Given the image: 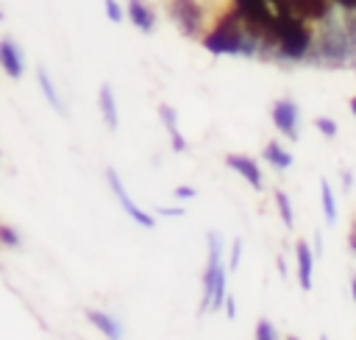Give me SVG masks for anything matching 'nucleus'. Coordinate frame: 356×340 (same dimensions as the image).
<instances>
[{"label": "nucleus", "instance_id": "obj_20", "mask_svg": "<svg viewBox=\"0 0 356 340\" xmlns=\"http://www.w3.org/2000/svg\"><path fill=\"white\" fill-rule=\"evenodd\" d=\"M0 237H3V242H6L8 248H14V245L19 242V237H17V231H14L11 226H0Z\"/></svg>", "mask_w": 356, "mask_h": 340}, {"label": "nucleus", "instance_id": "obj_14", "mask_svg": "<svg viewBox=\"0 0 356 340\" xmlns=\"http://www.w3.org/2000/svg\"><path fill=\"white\" fill-rule=\"evenodd\" d=\"M264 156H267V162L273 164V167H278V170H286V167H292V156L278 145V142H267V148H264Z\"/></svg>", "mask_w": 356, "mask_h": 340}, {"label": "nucleus", "instance_id": "obj_17", "mask_svg": "<svg viewBox=\"0 0 356 340\" xmlns=\"http://www.w3.org/2000/svg\"><path fill=\"white\" fill-rule=\"evenodd\" d=\"M256 340H278L270 320H259V323H256Z\"/></svg>", "mask_w": 356, "mask_h": 340}, {"label": "nucleus", "instance_id": "obj_18", "mask_svg": "<svg viewBox=\"0 0 356 340\" xmlns=\"http://www.w3.org/2000/svg\"><path fill=\"white\" fill-rule=\"evenodd\" d=\"M314 125H317V131H320L323 137H334V134H337V123L328 120V117H317Z\"/></svg>", "mask_w": 356, "mask_h": 340}, {"label": "nucleus", "instance_id": "obj_23", "mask_svg": "<svg viewBox=\"0 0 356 340\" xmlns=\"http://www.w3.org/2000/svg\"><path fill=\"white\" fill-rule=\"evenodd\" d=\"M225 315H228V318H231V320H234V318H236V301H234V298H231V295H228V298H225Z\"/></svg>", "mask_w": 356, "mask_h": 340}, {"label": "nucleus", "instance_id": "obj_8", "mask_svg": "<svg viewBox=\"0 0 356 340\" xmlns=\"http://www.w3.org/2000/svg\"><path fill=\"white\" fill-rule=\"evenodd\" d=\"M128 17H131V22H134L139 31H145V33H150L153 25H156V11H153L145 0H128Z\"/></svg>", "mask_w": 356, "mask_h": 340}, {"label": "nucleus", "instance_id": "obj_25", "mask_svg": "<svg viewBox=\"0 0 356 340\" xmlns=\"http://www.w3.org/2000/svg\"><path fill=\"white\" fill-rule=\"evenodd\" d=\"M159 215H167V217H178V215H184L181 209H159Z\"/></svg>", "mask_w": 356, "mask_h": 340}, {"label": "nucleus", "instance_id": "obj_27", "mask_svg": "<svg viewBox=\"0 0 356 340\" xmlns=\"http://www.w3.org/2000/svg\"><path fill=\"white\" fill-rule=\"evenodd\" d=\"M350 109H353V114H356V98H353V100H350Z\"/></svg>", "mask_w": 356, "mask_h": 340}, {"label": "nucleus", "instance_id": "obj_3", "mask_svg": "<svg viewBox=\"0 0 356 340\" xmlns=\"http://www.w3.org/2000/svg\"><path fill=\"white\" fill-rule=\"evenodd\" d=\"M170 14L181 25L184 33H189V36L200 33V28H203V11H200V3L197 0H172L170 3Z\"/></svg>", "mask_w": 356, "mask_h": 340}, {"label": "nucleus", "instance_id": "obj_28", "mask_svg": "<svg viewBox=\"0 0 356 340\" xmlns=\"http://www.w3.org/2000/svg\"><path fill=\"white\" fill-rule=\"evenodd\" d=\"M289 340H298V337H289Z\"/></svg>", "mask_w": 356, "mask_h": 340}, {"label": "nucleus", "instance_id": "obj_10", "mask_svg": "<svg viewBox=\"0 0 356 340\" xmlns=\"http://www.w3.org/2000/svg\"><path fill=\"white\" fill-rule=\"evenodd\" d=\"M86 318H89V323H95L106 337H111V340H120V337H122V329H120V323H117L111 315H106V312H100V309H86Z\"/></svg>", "mask_w": 356, "mask_h": 340}, {"label": "nucleus", "instance_id": "obj_6", "mask_svg": "<svg viewBox=\"0 0 356 340\" xmlns=\"http://www.w3.org/2000/svg\"><path fill=\"white\" fill-rule=\"evenodd\" d=\"M225 164L231 167V170H236L253 190H261V170H259V164L253 162V159H248V156H236V153H231L228 159H225Z\"/></svg>", "mask_w": 356, "mask_h": 340}, {"label": "nucleus", "instance_id": "obj_26", "mask_svg": "<svg viewBox=\"0 0 356 340\" xmlns=\"http://www.w3.org/2000/svg\"><path fill=\"white\" fill-rule=\"evenodd\" d=\"M350 293H353V301H356V279L350 281Z\"/></svg>", "mask_w": 356, "mask_h": 340}, {"label": "nucleus", "instance_id": "obj_9", "mask_svg": "<svg viewBox=\"0 0 356 340\" xmlns=\"http://www.w3.org/2000/svg\"><path fill=\"white\" fill-rule=\"evenodd\" d=\"M295 254H298V281H300V290H312V265H314L312 251H309L306 242H298Z\"/></svg>", "mask_w": 356, "mask_h": 340}, {"label": "nucleus", "instance_id": "obj_5", "mask_svg": "<svg viewBox=\"0 0 356 340\" xmlns=\"http://www.w3.org/2000/svg\"><path fill=\"white\" fill-rule=\"evenodd\" d=\"M273 123L281 134H286L289 139H298V106L292 100H278L273 106Z\"/></svg>", "mask_w": 356, "mask_h": 340}, {"label": "nucleus", "instance_id": "obj_12", "mask_svg": "<svg viewBox=\"0 0 356 340\" xmlns=\"http://www.w3.org/2000/svg\"><path fill=\"white\" fill-rule=\"evenodd\" d=\"M100 111H103L106 125H108V128H117L120 117H117V103H114V92H111V86H108V84H103V86H100Z\"/></svg>", "mask_w": 356, "mask_h": 340}, {"label": "nucleus", "instance_id": "obj_16", "mask_svg": "<svg viewBox=\"0 0 356 340\" xmlns=\"http://www.w3.org/2000/svg\"><path fill=\"white\" fill-rule=\"evenodd\" d=\"M275 203H278V212H281V220L292 229L295 226V215H292V206H289V198L284 192H275Z\"/></svg>", "mask_w": 356, "mask_h": 340}, {"label": "nucleus", "instance_id": "obj_13", "mask_svg": "<svg viewBox=\"0 0 356 340\" xmlns=\"http://www.w3.org/2000/svg\"><path fill=\"white\" fill-rule=\"evenodd\" d=\"M36 78H39V86H42V92H44V98H47V103H50L58 114H64V103H61V98H58V92H56V86H53L50 75L44 72V67H39V70H36Z\"/></svg>", "mask_w": 356, "mask_h": 340}, {"label": "nucleus", "instance_id": "obj_11", "mask_svg": "<svg viewBox=\"0 0 356 340\" xmlns=\"http://www.w3.org/2000/svg\"><path fill=\"white\" fill-rule=\"evenodd\" d=\"M159 117H161V123H164L167 131H170L172 148H175V150H186V139L181 137V131H178V125H175V111H172L167 103H161V106H159Z\"/></svg>", "mask_w": 356, "mask_h": 340}, {"label": "nucleus", "instance_id": "obj_4", "mask_svg": "<svg viewBox=\"0 0 356 340\" xmlns=\"http://www.w3.org/2000/svg\"><path fill=\"white\" fill-rule=\"evenodd\" d=\"M106 178H108V187H111V192L117 195L120 206L125 209V215H128V217H134L139 226L153 229V226H156V220H153V217H150L145 209H139V206H136V203L128 198V192H125V187H122V181H120V176H117V170H111V167H108V170H106Z\"/></svg>", "mask_w": 356, "mask_h": 340}, {"label": "nucleus", "instance_id": "obj_2", "mask_svg": "<svg viewBox=\"0 0 356 340\" xmlns=\"http://www.w3.org/2000/svg\"><path fill=\"white\" fill-rule=\"evenodd\" d=\"M225 268H222V251H220V240L214 231H209V265L203 273V301H200V312L209 309H222L225 304Z\"/></svg>", "mask_w": 356, "mask_h": 340}, {"label": "nucleus", "instance_id": "obj_21", "mask_svg": "<svg viewBox=\"0 0 356 340\" xmlns=\"http://www.w3.org/2000/svg\"><path fill=\"white\" fill-rule=\"evenodd\" d=\"M239 254H242V240H234V245H231V265H228L231 270L239 265Z\"/></svg>", "mask_w": 356, "mask_h": 340}, {"label": "nucleus", "instance_id": "obj_15", "mask_svg": "<svg viewBox=\"0 0 356 340\" xmlns=\"http://www.w3.org/2000/svg\"><path fill=\"white\" fill-rule=\"evenodd\" d=\"M320 195H323V215L328 223L337 220V203H334V192L328 187V181H320Z\"/></svg>", "mask_w": 356, "mask_h": 340}, {"label": "nucleus", "instance_id": "obj_7", "mask_svg": "<svg viewBox=\"0 0 356 340\" xmlns=\"http://www.w3.org/2000/svg\"><path fill=\"white\" fill-rule=\"evenodd\" d=\"M0 64H3L8 78H19L22 75V53L17 50V45L11 39L0 42Z\"/></svg>", "mask_w": 356, "mask_h": 340}, {"label": "nucleus", "instance_id": "obj_22", "mask_svg": "<svg viewBox=\"0 0 356 340\" xmlns=\"http://www.w3.org/2000/svg\"><path fill=\"white\" fill-rule=\"evenodd\" d=\"M197 192L192 187H175V198H195Z\"/></svg>", "mask_w": 356, "mask_h": 340}, {"label": "nucleus", "instance_id": "obj_29", "mask_svg": "<svg viewBox=\"0 0 356 340\" xmlns=\"http://www.w3.org/2000/svg\"><path fill=\"white\" fill-rule=\"evenodd\" d=\"M320 340H325V337H320Z\"/></svg>", "mask_w": 356, "mask_h": 340}, {"label": "nucleus", "instance_id": "obj_24", "mask_svg": "<svg viewBox=\"0 0 356 340\" xmlns=\"http://www.w3.org/2000/svg\"><path fill=\"white\" fill-rule=\"evenodd\" d=\"M342 11H356V0H334Z\"/></svg>", "mask_w": 356, "mask_h": 340}, {"label": "nucleus", "instance_id": "obj_1", "mask_svg": "<svg viewBox=\"0 0 356 340\" xmlns=\"http://www.w3.org/2000/svg\"><path fill=\"white\" fill-rule=\"evenodd\" d=\"M320 22L323 28L312 45L314 61L356 64V17L350 11H345L342 17H334V11H328V17H323Z\"/></svg>", "mask_w": 356, "mask_h": 340}, {"label": "nucleus", "instance_id": "obj_19", "mask_svg": "<svg viewBox=\"0 0 356 340\" xmlns=\"http://www.w3.org/2000/svg\"><path fill=\"white\" fill-rule=\"evenodd\" d=\"M106 14H108L111 22H122V8H120L117 0H106Z\"/></svg>", "mask_w": 356, "mask_h": 340}]
</instances>
